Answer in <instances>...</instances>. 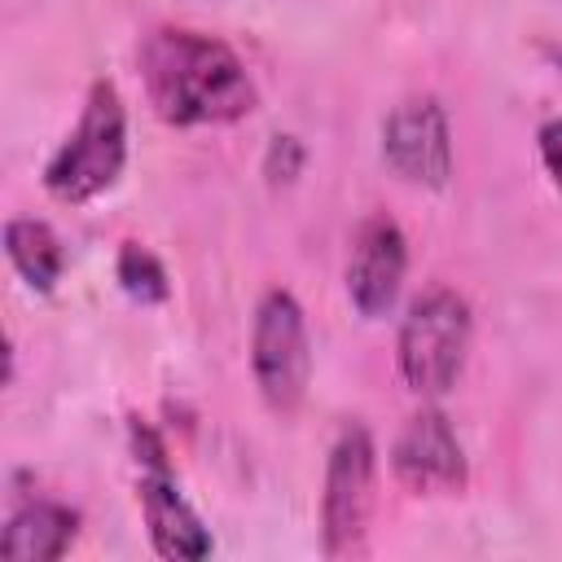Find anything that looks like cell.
<instances>
[{
    "label": "cell",
    "mask_w": 562,
    "mask_h": 562,
    "mask_svg": "<svg viewBox=\"0 0 562 562\" xmlns=\"http://www.w3.org/2000/svg\"><path fill=\"white\" fill-rule=\"evenodd\" d=\"M470 303L448 290V285H430L422 290L404 321H400V338H395V364L400 378L408 382V391H417L422 400H439L457 386L461 369H465V351H470Z\"/></svg>",
    "instance_id": "obj_3"
},
{
    "label": "cell",
    "mask_w": 562,
    "mask_h": 562,
    "mask_svg": "<svg viewBox=\"0 0 562 562\" xmlns=\"http://www.w3.org/2000/svg\"><path fill=\"white\" fill-rule=\"evenodd\" d=\"M4 255H9L13 272L26 281V290H35V294H53L66 272L61 237L53 233V224H44L35 215H13L4 224Z\"/></svg>",
    "instance_id": "obj_11"
},
{
    "label": "cell",
    "mask_w": 562,
    "mask_h": 562,
    "mask_svg": "<svg viewBox=\"0 0 562 562\" xmlns=\"http://www.w3.org/2000/svg\"><path fill=\"white\" fill-rule=\"evenodd\" d=\"M114 277H119V290L140 303V307H154V303H167L171 294V281H167V268L158 263V255L140 241H123L119 246V259H114Z\"/></svg>",
    "instance_id": "obj_12"
},
{
    "label": "cell",
    "mask_w": 562,
    "mask_h": 562,
    "mask_svg": "<svg viewBox=\"0 0 562 562\" xmlns=\"http://www.w3.org/2000/svg\"><path fill=\"white\" fill-rule=\"evenodd\" d=\"M386 167L417 189H443L452 180V132L435 97H404L382 119Z\"/></svg>",
    "instance_id": "obj_7"
},
{
    "label": "cell",
    "mask_w": 562,
    "mask_h": 562,
    "mask_svg": "<svg viewBox=\"0 0 562 562\" xmlns=\"http://www.w3.org/2000/svg\"><path fill=\"white\" fill-rule=\"evenodd\" d=\"M140 83L167 127H220L259 105L246 61L193 26H154L136 48Z\"/></svg>",
    "instance_id": "obj_1"
},
{
    "label": "cell",
    "mask_w": 562,
    "mask_h": 562,
    "mask_svg": "<svg viewBox=\"0 0 562 562\" xmlns=\"http://www.w3.org/2000/svg\"><path fill=\"white\" fill-rule=\"evenodd\" d=\"M536 149H540V162H544L549 180L562 189V119L540 123V132H536Z\"/></svg>",
    "instance_id": "obj_14"
},
{
    "label": "cell",
    "mask_w": 562,
    "mask_h": 562,
    "mask_svg": "<svg viewBox=\"0 0 562 562\" xmlns=\"http://www.w3.org/2000/svg\"><path fill=\"white\" fill-rule=\"evenodd\" d=\"M127 448H132L136 470H140L136 474V501H140L154 553L171 558V562H202L215 549V540H211L206 522L198 518V509L184 501V492L176 483V470L167 461L162 435L149 422L127 417Z\"/></svg>",
    "instance_id": "obj_4"
},
{
    "label": "cell",
    "mask_w": 562,
    "mask_h": 562,
    "mask_svg": "<svg viewBox=\"0 0 562 562\" xmlns=\"http://www.w3.org/2000/svg\"><path fill=\"white\" fill-rule=\"evenodd\" d=\"M391 470L417 496H457L470 483L465 448L443 408L422 404L404 422V430L391 443Z\"/></svg>",
    "instance_id": "obj_8"
},
{
    "label": "cell",
    "mask_w": 562,
    "mask_h": 562,
    "mask_svg": "<svg viewBox=\"0 0 562 562\" xmlns=\"http://www.w3.org/2000/svg\"><path fill=\"white\" fill-rule=\"evenodd\" d=\"M408 272V241L404 228L386 215L373 211L360 220L356 237H351V255H347V299L364 321H382L404 285Z\"/></svg>",
    "instance_id": "obj_9"
},
{
    "label": "cell",
    "mask_w": 562,
    "mask_h": 562,
    "mask_svg": "<svg viewBox=\"0 0 562 562\" xmlns=\"http://www.w3.org/2000/svg\"><path fill=\"white\" fill-rule=\"evenodd\" d=\"M544 53H549L553 66H562V48H558V44H544Z\"/></svg>",
    "instance_id": "obj_15"
},
{
    "label": "cell",
    "mask_w": 562,
    "mask_h": 562,
    "mask_svg": "<svg viewBox=\"0 0 562 562\" xmlns=\"http://www.w3.org/2000/svg\"><path fill=\"white\" fill-rule=\"evenodd\" d=\"M127 167V110L110 79H92L75 132L44 167V189L66 206H88L119 184Z\"/></svg>",
    "instance_id": "obj_2"
},
{
    "label": "cell",
    "mask_w": 562,
    "mask_h": 562,
    "mask_svg": "<svg viewBox=\"0 0 562 562\" xmlns=\"http://www.w3.org/2000/svg\"><path fill=\"white\" fill-rule=\"evenodd\" d=\"M79 536V509L53 496H22L0 531V553L9 562H57Z\"/></svg>",
    "instance_id": "obj_10"
},
{
    "label": "cell",
    "mask_w": 562,
    "mask_h": 562,
    "mask_svg": "<svg viewBox=\"0 0 562 562\" xmlns=\"http://www.w3.org/2000/svg\"><path fill=\"white\" fill-rule=\"evenodd\" d=\"M250 373L263 395V404L277 417H294L307 382H312V342H307V321L303 307L290 290L272 285L255 303L250 321Z\"/></svg>",
    "instance_id": "obj_6"
},
{
    "label": "cell",
    "mask_w": 562,
    "mask_h": 562,
    "mask_svg": "<svg viewBox=\"0 0 562 562\" xmlns=\"http://www.w3.org/2000/svg\"><path fill=\"white\" fill-rule=\"evenodd\" d=\"M303 140L299 136H290V132H281V136H272L268 140V154H263V176H268V184H290L299 171H303Z\"/></svg>",
    "instance_id": "obj_13"
},
{
    "label": "cell",
    "mask_w": 562,
    "mask_h": 562,
    "mask_svg": "<svg viewBox=\"0 0 562 562\" xmlns=\"http://www.w3.org/2000/svg\"><path fill=\"white\" fill-rule=\"evenodd\" d=\"M378 487V448L364 422H347L325 457L321 487V549L325 558H360L369 544Z\"/></svg>",
    "instance_id": "obj_5"
}]
</instances>
